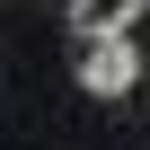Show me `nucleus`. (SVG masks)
<instances>
[{"label":"nucleus","mask_w":150,"mask_h":150,"mask_svg":"<svg viewBox=\"0 0 150 150\" xmlns=\"http://www.w3.org/2000/svg\"><path fill=\"white\" fill-rule=\"evenodd\" d=\"M150 0H71V35H124Z\"/></svg>","instance_id":"2"},{"label":"nucleus","mask_w":150,"mask_h":150,"mask_svg":"<svg viewBox=\"0 0 150 150\" xmlns=\"http://www.w3.org/2000/svg\"><path fill=\"white\" fill-rule=\"evenodd\" d=\"M71 71H80L88 97H124V88L141 80V53H132L124 35H80V44H71Z\"/></svg>","instance_id":"1"}]
</instances>
